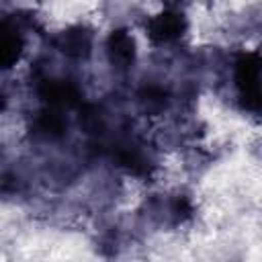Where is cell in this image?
Returning <instances> with one entry per match:
<instances>
[{
    "label": "cell",
    "instance_id": "6da1fadb",
    "mask_svg": "<svg viewBox=\"0 0 262 262\" xmlns=\"http://www.w3.org/2000/svg\"><path fill=\"white\" fill-rule=\"evenodd\" d=\"M235 86L248 111L260 108V59L258 53H242L235 59Z\"/></svg>",
    "mask_w": 262,
    "mask_h": 262
},
{
    "label": "cell",
    "instance_id": "7a4b0ae2",
    "mask_svg": "<svg viewBox=\"0 0 262 262\" xmlns=\"http://www.w3.org/2000/svg\"><path fill=\"white\" fill-rule=\"evenodd\" d=\"M184 27H186V23H184V16L180 12L164 10L147 23V35L156 43H168V41L178 39L184 33Z\"/></svg>",
    "mask_w": 262,
    "mask_h": 262
},
{
    "label": "cell",
    "instance_id": "3957f363",
    "mask_svg": "<svg viewBox=\"0 0 262 262\" xmlns=\"http://www.w3.org/2000/svg\"><path fill=\"white\" fill-rule=\"evenodd\" d=\"M37 90L49 106H78L82 100L78 88L66 80H41Z\"/></svg>",
    "mask_w": 262,
    "mask_h": 262
},
{
    "label": "cell",
    "instance_id": "277c9868",
    "mask_svg": "<svg viewBox=\"0 0 262 262\" xmlns=\"http://www.w3.org/2000/svg\"><path fill=\"white\" fill-rule=\"evenodd\" d=\"M106 51H108V59L115 66L127 68L135 59V41L127 31L117 29L106 39Z\"/></svg>",
    "mask_w": 262,
    "mask_h": 262
},
{
    "label": "cell",
    "instance_id": "5b68a950",
    "mask_svg": "<svg viewBox=\"0 0 262 262\" xmlns=\"http://www.w3.org/2000/svg\"><path fill=\"white\" fill-rule=\"evenodd\" d=\"M57 47L74 59H82L90 53L92 47V35L84 29V27H72L68 31H63L57 37Z\"/></svg>",
    "mask_w": 262,
    "mask_h": 262
},
{
    "label": "cell",
    "instance_id": "8992f818",
    "mask_svg": "<svg viewBox=\"0 0 262 262\" xmlns=\"http://www.w3.org/2000/svg\"><path fill=\"white\" fill-rule=\"evenodd\" d=\"M23 51V39L6 25H0V70L16 63Z\"/></svg>",
    "mask_w": 262,
    "mask_h": 262
},
{
    "label": "cell",
    "instance_id": "52a82bcc",
    "mask_svg": "<svg viewBox=\"0 0 262 262\" xmlns=\"http://www.w3.org/2000/svg\"><path fill=\"white\" fill-rule=\"evenodd\" d=\"M66 119L63 115H59L55 108H45L35 117V129L39 135L47 137V139H57L66 133Z\"/></svg>",
    "mask_w": 262,
    "mask_h": 262
},
{
    "label": "cell",
    "instance_id": "ba28073f",
    "mask_svg": "<svg viewBox=\"0 0 262 262\" xmlns=\"http://www.w3.org/2000/svg\"><path fill=\"white\" fill-rule=\"evenodd\" d=\"M115 160L123 168H127L129 172H133V174H145L147 172L145 158L137 149H133V147H117L115 149Z\"/></svg>",
    "mask_w": 262,
    "mask_h": 262
},
{
    "label": "cell",
    "instance_id": "9c48e42d",
    "mask_svg": "<svg viewBox=\"0 0 262 262\" xmlns=\"http://www.w3.org/2000/svg\"><path fill=\"white\" fill-rule=\"evenodd\" d=\"M139 96H141V100L147 102V104H158V106H160V104L166 102V90L160 88V86H145Z\"/></svg>",
    "mask_w": 262,
    "mask_h": 262
},
{
    "label": "cell",
    "instance_id": "30bf717a",
    "mask_svg": "<svg viewBox=\"0 0 262 262\" xmlns=\"http://www.w3.org/2000/svg\"><path fill=\"white\" fill-rule=\"evenodd\" d=\"M190 213H192L190 201L184 199V196H178V199L174 201V215L180 217V219H184V217H190Z\"/></svg>",
    "mask_w": 262,
    "mask_h": 262
},
{
    "label": "cell",
    "instance_id": "8fae6325",
    "mask_svg": "<svg viewBox=\"0 0 262 262\" xmlns=\"http://www.w3.org/2000/svg\"><path fill=\"white\" fill-rule=\"evenodd\" d=\"M4 106H6V100H4V96H0V111H4Z\"/></svg>",
    "mask_w": 262,
    "mask_h": 262
}]
</instances>
